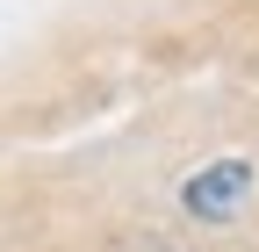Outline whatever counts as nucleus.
Instances as JSON below:
<instances>
[{
	"label": "nucleus",
	"mask_w": 259,
	"mask_h": 252,
	"mask_svg": "<svg viewBox=\"0 0 259 252\" xmlns=\"http://www.w3.org/2000/svg\"><path fill=\"white\" fill-rule=\"evenodd\" d=\"M252 166L245 159H216V166H202L187 187H180V209L194 216V224H231V216L252 202Z\"/></svg>",
	"instance_id": "obj_1"
}]
</instances>
